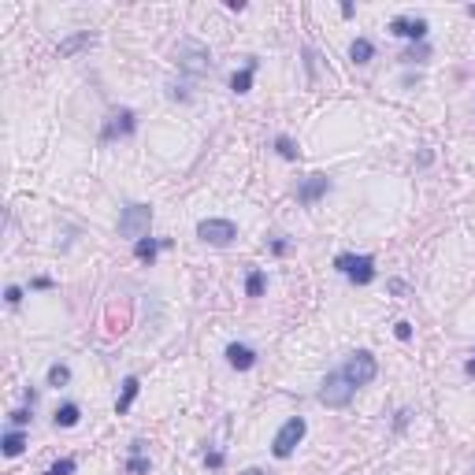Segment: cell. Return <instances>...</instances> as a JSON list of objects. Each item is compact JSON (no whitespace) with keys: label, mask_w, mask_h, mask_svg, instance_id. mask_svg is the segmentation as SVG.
I'll use <instances>...</instances> for the list:
<instances>
[{"label":"cell","mask_w":475,"mask_h":475,"mask_svg":"<svg viewBox=\"0 0 475 475\" xmlns=\"http://www.w3.org/2000/svg\"><path fill=\"white\" fill-rule=\"evenodd\" d=\"M156 253H160V241H156V238H141V241H134V256L145 260V264H153Z\"/></svg>","instance_id":"d6986e66"},{"label":"cell","mask_w":475,"mask_h":475,"mask_svg":"<svg viewBox=\"0 0 475 475\" xmlns=\"http://www.w3.org/2000/svg\"><path fill=\"white\" fill-rule=\"evenodd\" d=\"M464 371H468V375H475V360H468V364H464Z\"/></svg>","instance_id":"f546056e"},{"label":"cell","mask_w":475,"mask_h":475,"mask_svg":"<svg viewBox=\"0 0 475 475\" xmlns=\"http://www.w3.org/2000/svg\"><path fill=\"white\" fill-rule=\"evenodd\" d=\"M30 420H34V408H15V413L8 416V423H11L15 431H19V427H26Z\"/></svg>","instance_id":"603a6c76"},{"label":"cell","mask_w":475,"mask_h":475,"mask_svg":"<svg viewBox=\"0 0 475 475\" xmlns=\"http://www.w3.org/2000/svg\"><path fill=\"white\" fill-rule=\"evenodd\" d=\"M390 34H394V38H408V41H423V38H427V19L398 15V19L390 23Z\"/></svg>","instance_id":"9c48e42d"},{"label":"cell","mask_w":475,"mask_h":475,"mask_svg":"<svg viewBox=\"0 0 475 475\" xmlns=\"http://www.w3.org/2000/svg\"><path fill=\"white\" fill-rule=\"evenodd\" d=\"M130 475H149V461H145V442H130V461H126Z\"/></svg>","instance_id":"7c38bea8"},{"label":"cell","mask_w":475,"mask_h":475,"mask_svg":"<svg viewBox=\"0 0 475 475\" xmlns=\"http://www.w3.org/2000/svg\"><path fill=\"white\" fill-rule=\"evenodd\" d=\"M4 301H8L11 308H19V301H23V290H19V286H8V290H4Z\"/></svg>","instance_id":"d4e9b609"},{"label":"cell","mask_w":475,"mask_h":475,"mask_svg":"<svg viewBox=\"0 0 475 475\" xmlns=\"http://www.w3.org/2000/svg\"><path fill=\"white\" fill-rule=\"evenodd\" d=\"M334 268L349 278L356 286H368L375 283V260L371 256H356V253H338L334 256Z\"/></svg>","instance_id":"277c9868"},{"label":"cell","mask_w":475,"mask_h":475,"mask_svg":"<svg viewBox=\"0 0 475 475\" xmlns=\"http://www.w3.org/2000/svg\"><path fill=\"white\" fill-rule=\"evenodd\" d=\"M149 226H153V208L149 204H126L119 212V238L141 241V238H149Z\"/></svg>","instance_id":"7a4b0ae2"},{"label":"cell","mask_w":475,"mask_h":475,"mask_svg":"<svg viewBox=\"0 0 475 475\" xmlns=\"http://www.w3.org/2000/svg\"><path fill=\"white\" fill-rule=\"evenodd\" d=\"M175 60H178V71L190 75V78H201V75L212 71V53H208V45L193 41V38H186L182 45L175 48Z\"/></svg>","instance_id":"6da1fadb"},{"label":"cell","mask_w":475,"mask_h":475,"mask_svg":"<svg viewBox=\"0 0 475 475\" xmlns=\"http://www.w3.org/2000/svg\"><path fill=\"white\" fill-rule=\"evenodd\" d=\"M71 383V368L67 364H53L48 368V386H67Z\"/></svg>","instance_id":"ffe728a7"},{"label":"cell","mask_w":475,"mask_h":475,"mask_svg":"<svg viewBox=\"0 0 475 475\" xmlns=\"http://www.w3.org/2000/svg\"><path fill=\"white\" fill-rule=\"evenodd\" d=\"M197 238L208 245H231L238 238V226L231 219H201L197 223Z\"/></svg>","instance_id":"52a82bcc"},{"label":"cell","mask_w":475,"mask_h":475,"mask_svg":"<svg viewBox=\"0 0 475 475\" xmlns=\"http://www.w3.org/2000/svg\"><path fill=\"white\" fill-rule=\"evenodd\" d=\"M134 111L130 108H119V111H111L108 116V123H104V130H101V138L104 141H111V138H126V134H134Z\"/></svg>","instance_id":"ba28073f"},{"label":"cell","mask_w":475,"mask_h":475,"mask_svg":"<svg viewBox=\"0 0 475 475\" xmlns=\"http://www.w3.org/2000/svg\"><path fill=\"white\" fill-rule=\"evenodd\" d=\"M245 293H249V297H260V293H264V271H253L245 278Z\"/></svg>","instance_id":"44dd1931"},{"label":"cell","mask_w":475,"mask_h":475,"mask_svg":"<svg viewBox=\"0 0 475 475\" xmlns=\"http://www.w3.org/2000/svg\"><path fill=\"white\" fill-rule=\"evenodd\" d=\"M223 461H226V457H223L219 449H212V453H204V464H208V468H223Z\"/></svg>","instance_id":"484cf974"},{"label":"cell","mask_w":475,"mask_h":475,"mask_svg":"<svg viewBox=\"0 0 475 475\" xmlns=\"http://www.w3.org/2000/svg\"><path fill=\"white\" fill-rule=\"evenodd\" d=\"M342 375L353 383V386H368L375 375H379V364H375V356L368 349H356L349 360H346V368H342Z\"/></svg>","instance_id":"8992f818"},{"label":"cell","mask_w":475,"mask_h":475,"mask_svg":"<svg viewBox=\"0 0 475 475\" xmlns=\"http://www.w3.org/2000/svg\"><path fill=\"white\" fill-rule=\"evenodd\" d=\"M253 75H256V60L249 56V63H245L241 71H234V78H231V89H234V93H249V89H253Z\"/></svg>","instance_id":"4fadbf2b"},{"label":"cell","mask_w":475,"mask_h":475,"mask_svg":"<svg viewBox=\"0 0 475 475\" xmlns=\"http://www.w3.org/2000/svg\"><path fill=\"white\" fill-rule=\"evenodd\" d=\"M86 45H93V34H89V30H82V34H75V38H67V41H60L56 53H60V60H67V56H75L78 48H86Z\"/></svg>","instance_id":"5bb4252c"},{"label":"cell","mask_w":475,"mask_h":475,"mask_svg":"<svg viewBox=\"0 0 475 475\" xmlns=\"http://www.w3.org/2000/svg\"><path fill=\"white\" fill-rule=\"evenodd\" d=\"M238 475H264V471H260V468H245V471H238Z\"/></svg>","instance_id":"f1b7e54d"},{"label":"cell","mask_w":475,"mask_h":475,"mask_svg":"<svg viewBox=\"0 0 475 475\" xmlns=\"http://www.w3.org/2000/svg\"><path fill=\"white\" fill-rule=\"evenodd\" d=\"M0 449H4V457H19L23 449H26V438H23V431H8L4 435V442H0Z\"/></svg>","instance_id":"ac0fdd59"},{"label":"cell","mask_w":475,"mask_h":475,"mask_svg":"<svg viewBox=\"0 0 475 475\" xmlns=\"http://www.w3.org/2000/svg\"><path fill=\"white\" fill-rule=\"evenodd\" d=\"M138 390H141V383H138V375H130V379L123 383V394H119V401H116V413L123 416L130 405H134V398H138Z\"/></svg>","instance_id":"e0dca14e"},{"label":"cell","mask_w":475,"mask_h":475,"mask_svg":"<svg viewBox=\"0 0 475 475\" xmlns=\"http://www.w3.org/2000/svg\"><path fill=\"white\" fill-rule=\"evenodd\" d=\"M349 60L364 67V63H371V60H375V45H371L368 38H356V41L349 45Z\"/></svg>","instance_id":"9a60e30c"},{"label":"cell","mask_w":475,"mask_h":475,"mask_svg":"<svg viewBox=\"0 0 475 475\" xmlns=\"http://www.w3.org/2000/svg\"><path fill=\"white\" fill-rule=\"evenodd\" d=\"M275 149H278V156H283V160H297V149H293V141L286 134L275 138Z\"/></svg>","instance_id":"7402d4cb"},{"label":"cell","mask_w":475,"mask_h":475,"mask_svg":"<svg viewBox=\"0 0 475 475\" xmlns=\"http://www.w3.org/2000/svg\"><path fill=\"white\" fill-rule=\"evenodd\" d=\"M327 190H331V178H327V175H308L305 182L297 186V201L301 204H316Z\"/></svg>","instance_id":"30bf717a"},{"label":"cell","mask_w":475,"mask_h":475,"mask_svg":"<svg viewBox=\"0 0 475 475\" xmlns=\"http://www.w3.org/2000/svg\"><path fill=\"white\" fill-rule=\"evenodd\" d=\"M353 383L346 379L342 371H331L327 379L320 383V405H327V408H346L349 401H353Z\"/></svg>","instance_id":"3957f363"},{"label":"cell","mask_w":475,"mask_h":475,"mask_svg":"<svg viewBox=\"0 0 475 475\" xmlns=\"http://www.w3.org/2000/svg\"><path fill=\"white\" fill-rule=\"evenodd\" d=\"M226 364L234 371H249L256 364V353L249 346H241V342H231V346H226Z\"/></svg>","instance_id":"8fae6325"},{"label":"cell","mask_w":475,"mask_h":475,"mask_svg":"<svg viewBox=\"0 0 475 475\" xmlns=\"http://www.w3.org/2000/svg\"><path fill=\"white\" fill-rule=\"evenodd\" d=\"M394 334H398L401 342H408V338H413V323H408V320H401V323L394 327Z\"/></svg>","instance_id":"4316f807"},{"label":"cell","mask_w":475,"mask_h":475,"mask_svg":"<svg viewBox=\"0 0 475 475\" xmlns=\"http://www.w3.org/2000/svg\"><path fill=\"white\" fill-rule=\"evenodd\" d=\"M305 431H308V423L301 420V416H293V420H286L283 427H278V435H275V442H271V453L278 457V461H286V457L297 449V442L305 438Z\"/></svg>","instance_id":"5b68a950"},{"label":"cell","mask_w":475,"mask_h":475,"mask_svg":"<svg viewBox=\"0 0 475 475\" xmlns=\"http://www.w3.org/2000/svg\"><path fill=\"white\" fill-rule=\"evenodd\" d=\"M45 475H75V461H71V457H63V461H56Z\"/></svg>","instance_id":"cb8c5ba5"},{"label":"cell","mask_w":475,"mask_h":475,"mask_svg":"<svg viewBox=\"0 0 475 475\" xmlns=\"http://www.w3.org/2000/svg\"><path fill=\"white\" fill-rule=\"evenodd\" d=\"M78 420H82V408H78L75 401L60 405V408H56V416H53V423H56V427H75Z\"/></svg>","instance_id":"2e32d148"},{"label":"cell","mask_w":475,"mask_h":475,"mask_svg":"<svg viewBox=\"0 0 475 475\" xmlns=\"http://www.w3.org/2000/svg\"><path fill=\"white\" fill-rule=\"evenodd\" d=\"M390 290H394L398 297H408V286H405V283H390Z\"/></svg>","instance_id":"83f0119b"}]
</instances>
